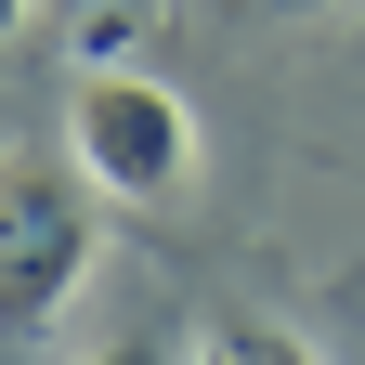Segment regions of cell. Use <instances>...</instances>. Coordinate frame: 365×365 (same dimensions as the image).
<instances>
[{
  "label": "cell",
  "mask_w": 365,
  "mask_h": 365,
  "mask_svg": "<svg viewBox=\"0 0 365 365\" xmlns=\"http://www.w3.org/2000/svg\"><path fill=\"white\" fill-rule=\"evenodd\" d=\"M144 14H157V0H91V14H66V53L78 66H130V53H144Z\"/></svg>",
  "instance_id": "3"
},
{
  "label": "cell",
  "mask_w": 365,
  "mask_h": 365,
  "mask_svg": "<svg viewBox=\"0 0 365 365\" xmlns=\"http://www.w3.org/2000/svg\"><path fill=\"white\" fill-rule=\"evenodd\" d=\"M235 14H339V0H235Z\"/></svg>",
  "instance_id": "6"
},
{
  "label": "cell",
  "mask_w": 365,
  "mask_h": 365,
  "mask_svg": "<svg viewBox=\"0 0 365 365\" xmlns=\"http://www.w3.org/2000/svg\"><path fill=\"white\" fill-rule=\"evenodd\" d=\"M196 365H313V352H300V327H261V313H235V327H209V339H196Z\"/></svg>",
  "instance_id": "4"
},
{
  "label": "cell",
  "mask_w": 365,
  "mask_h": 365,
  "mask_svg": "<svg viewBox=\"0 0 365 365\" xmlns=\"http://www.w3.org/2000/svg\"><path fill=\"white\" fill-rule=\"evenodd\" d=\"M26 14H39V0H0V39H14V26H26Z\"/></svg>",
  "instance_id": "7"
},
{
  "label": "cell",
  "mask_w": 365,
  "mask_h": 365,
  "mask_svg": "<svg viewBox=\"0 0 365 365\" xmlns=\"http://www.w3.org/2000/svg\"><path fill=\"white\" fill-rule=\"evenodd\" d=\"M66 157L91 170V196L157 209V196L196 182V118H182V91H157L144 66H78V91H66Z\"/></svg>",
  "instance_id": "2"
},
{
  "label": "cell",
  "mask_w": 365,
  "mask_h": 365,
  "mask_svg": "<svg viewBox=\"0 0 365 365\" xmlns=\"http://www.w3.org/2000/svg\"><path fill=\"white\" fill-rule=\"evenodd\" d=\"M91 170L78 157H0V339H39L91 287Z\"/></svg>",
  "instance_id": "1"
},
{
  "label": "cell",
  "mask_w": 365,
  "mask_h": 365,
  "mask_svg": "<svg viewBox=\"0 0 365 365\" xmlns=\"http://www.w3.org/2000/svg\"><path fill=\"white\" fill-rule=\"evenodd\" d=\"M53 14H91V0H53Z\"/></svg>",
  "instance_id": "8"
},
{
  "label": "cell",
  "mask_w": 365,
  "mask_h": 365,
  "mask_svg": "<svg viewBox=\"0 0 365 365\" xmlns=\"http://www.w3.org/2000/svg\"><path fill=\"white\" fill-rule=\"evenodd\" d=\"M91 365H196V339H182V327H130V339H105Z\"/></svg>",
  "instance_id": "5"
}]
</instances>
